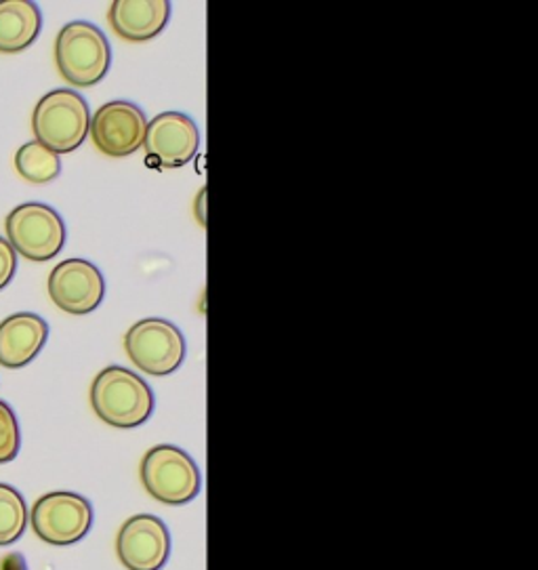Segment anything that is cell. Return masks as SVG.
Returning a JSON list of instances; mask_svg holds the SVG:
<instances>
[{
  "instance_id": "6da1fadb",
  "label": "cell",
  "mask_w": 538,
  "mask_h": 570,
  "mask_svg": "<svg viewBox=\"0 0 538 570\" xmlns=\"http://www.w3.org/2000/svg\"><path fill=\"white\" fill-rule=\"evenodd\" d=\"M97 417L118 430H133L155 415L156 399L148 381L124 366H106L91 385Z\"/></svg>"
},
{
  "instance_id": "7a4b0ae2",
  "label": "cell",
  "mask_w": 538,
  "mask_h": 570,
  "mask_svg": "<svg viewBox=\"0 0 538 570\" xmlns=\"http://www.w3.org/2000/svg\"><path fill=\"white\" fill-rule=\"evenodd\" d=\"M56 66L66 82L89 89L110 72L112 47L96 23L70 21L56 40Z\"/></svg>"
},
{
  "instance_id": "3957f363",
  "label": "cell",
  "mask_w": 538,
  "mask_h": 570,
  "mask_svg": "<svg viewBox=\"0 0 538 570\" xmlns=\"http://www.w3.org/2000/svg\"><path fill=\"white\" fill-rule=\"evenodd\" d=\"M91 127V110L84 97L72 89H56L40 99L32 112V134L51 153L78 150Z\"/></svg>"
},
{
  "instance_id": "277c9868",
  "label": "cell",
  "mask_w": 538,
  "mask_h": 570,
  "mask_svg": "<svg viewBox=\"0 0 538 570\" xmlns=\"http://www.w3.org/2000/svg\"><path fill=\"white\" fill-rule=\"evenodd\" d=\"M141 484L146 493L165 505H186L202 489V475L192 455L173 444H158L141 459Z\"/></svg>"
},
{
  "instance_id": "5b68a950",
  "label": "cell",
  "mask_w": 538,
  "mask_h": 570,
  "mask_svg": "<svg viewBox=\"0 0 538 570\" xmlns=\"http://www.w3.org/2000/svg\"><path fill=\"white\" fill-rule=\"evenodd\" d=\"M7 243L23 259L44 264L58 257L66 245L68 232L58 210L42 203H23L9 213Z\"/></svg>"
},
{
  "instance_id": "8992f818",
  "label": "cell",
  "mask_w": 538,
  "mask_h": 570,
  "mask_svg": "<svg viewBox=\"0 0 538 570\" xmlns=\"http://www.w3.org/2000/svg\"><path fill=\"white\" fill-rule=\"evenodd\" d=\"M124 352L139 371L152 377H167L186 361V337L167 318H141L124 335Z\"/></svg>"
},
{
  "instance_id": "52a82bcc",
  "label": "cell",
  "mask_w": 538,
  "mask_h": 570,
  "mask_svg": "<svg viewBox=\"0 0 538 570\" xmlns=\"http://www.w3.org/2000/svg\"><path fill=\"white\" fill-rule=\"evenodd\" d=\"M30 524L40 541L49 546H74L93 527V505L87 497L70 491L42 494L32 505Z\"/></svg>"
},
{
  "instance_id": "ba28073f",
  "label": "cell",
  "mask_w": 538,
  "mask_h": 570,
  "mask_svg": "<svg viewBox=\"0 0 538 570\" xmlns=\"http://www.w3.org/2000/svg\"><path fill=\"white\" fill-rule=\"evenodd\" d=\"M143 148L150 169H181L200 150L198 125L183 112H162L148 122Z\"/></svg>"
},
{
  "instance_id": "9c48e42d",
  "label": "cell",
  "mask_w": 538,
  "mask_h": 570,
  "mask_svg": "<svg viewBox=\"0 0 538 570\" xmlns=\"http://www.w3.org/2000/svg\"><path fill=\"white\" fill-rule=\"evenodd\" d=\"M148 118L127 99H112L91 116L89 135L97 150L112 158H124L143 146Z\"/></svg>"
},
{
  "instance_id": "30bf717a",
  "label": "cell",
  "mask_w": 538,
  "mask_h": 570,
  "mask_svg": "<svg viewBox=\"0 0 538 570\" xmlns=\"http://www.w3.org/2000/svg\"><path fill=\"white\" fill-rule=\"evenodd\" d=\"M116 553L127 570H162L171 556L169 527L152 513L133 515L118 531Z\"/></svg>"
},
{
  "instance_id": "8fae6325",
  "label": "cell",
  "mask_w": 538,
  "mask_h": 570,
  "mask_svg": "<svg viewBox=\"0 0 538 570\" xmlns=\"http://www.w3.org/2000/svg\"><path fill=\"white\" fill-rule=\"evenodd\" d=\"M49 297L61 312L87 316L96 312L106 297L101 269L87 259H66L49 274Z\"/></svg>"
},
{
  "instance_id": "7c38bea8",
  "label": "cell",
  "mask_w": 538,
  "mask_h": 570,
  "mask_svg": "<svg viewBox=\"0 0 538 570\" xmlns=\"http://www.w3.org/2000/svg\"><path fill=\"white\" fill-rule=\"evenodd\" d=\"M171 20V2L167 0H114L108 21L116 37L129 42L156 39Z\"/></svg>"
},
{
  "instance_id": "4fadbf2b",
  "label": "cell",
  "mask_w": 538,
  "mask_h": 570,
  "mask_svg": "<svg viewBox=\"0 0 538 570\" xmlns=\"http://www.w3.org/2000/svg\"><path fill=\"white\" fill-rule=\"evenodd\" d=\"M49 340V324L39 314L20 312L0 323V366L23 368Z\"/></svg>"
},
{
  "instance_id": "5bb4252c",
  "label": "cell",
  "mask_w": 538,
  "mask_h": 570,
  "mask_svg": "<svg viewBox=\"0 0 538 570\" xmlns=\"http://www.w3.org/2000/svg\"><path fill=\"white\" fill-rule=\"evenodd\" d=\"M42 30V13L32 0H0V53L26 51Z\"/></svg>"
},
{
  "instance_id": "9a60e30c",
  "label": "cell",
  "mask_w": 538,
  "mask_h": 570,
  "mask_svg": "<svg viewBox=\"0 0 538 570\" xmlns=\"http://www.w3.org/2000/svg\"><path fill=\"white\" fill-rule=\"evenodd\" d=\"M16 169L23 181L44 186L58 179L61 173V160L58 154L51 153L39 141H28L16 154Z\"/></svg>"
},
{
  "instance_id": "2e32d148",
  "label": "cell",
  "mask_w": 538,
  "mask_h": 570,
  "mask_svg": "<svg viewBox=\"0 0 538 570\" xmlns=\"http://www.w3.org/2000/svg\"><path fill=\"white\" fill-rule=\"evenodd\" d=\"M30 522V513L20 491L0 482V548L20 541Z\"/></svg>"
},
{
  "instance_id": "e0dca14e",
  "label": "cell",
  "mask_w": 538,
  "mask_h": 570,
  "mask_svg": "<svg viewBox=\"0 0 538 570\" xmlns=\"http://www.w3.org/2000/svg\"><path fill=\"white\" fill-rule=\"evenodd\" d=\"M21 449V432L13 409L0 400V465L13 461Z\"/></svg>"
},
{
  "instance_id": "ac0fdd59",
  "label": "cell",
  "mask_w": 538,
  "mask_h": 570,
  "mask_svg": "<svg viewBox=\"0 0 538 570\" xmlns=\"http://www.w3.org/2000/svg\"><path fill=\"white\" fill-rule=\"evenodd\" d=\"M18 269V253L0 236V291L9 285Z\"/></svg>"
}]
</instances>
